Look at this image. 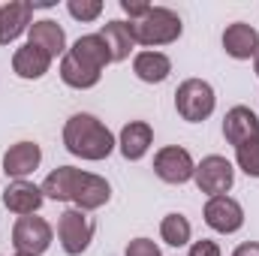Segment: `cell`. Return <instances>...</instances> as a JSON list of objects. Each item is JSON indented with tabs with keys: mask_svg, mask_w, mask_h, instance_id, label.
Masks as SVG:
<instances>
[{
	"mask_svg": "<svg viewBox=\"0 0 259 256\" xmlns=\"http://www.w3.org/2000/svg\"><path fill=\"white\" fill-rule=\"evenodd\" d=\"M115 145H118V142H115L112 130L106 127L100 118L88 115V112L72 115L64 124V148L72 157L100 163V160H106V157L115 151Z\"/></svg>",
	"mask_w": 259,
	"mask_h": 256,
	"instance_id": "obj_1",
	"label": "cell"
},
{
	"mask_svg": "<svg viewBox=\"0 0 259 256\" xmlns=\"http://www.w3.org/2000/svg\"><path fill=\"white\" fill-rule=\"evenodd\" d=\"M133 33H136V46L145 49H157V46H172L181 39L184 24L178 18V12H172L169 6H151L145 18L133 21Z\"/></svg>",
	"mask_w": 259,
	"mask_h": 256,
	"instance_id": "obj_2",
	"label": "cell"
},
{
	"mask_svg": "<svg viewBox=\"0 0 259 256\" xmlns=\"http://www.w3.org/2000/svg\"><path fill=\"white\" fill-rule=\"evenodd\" d=\"M214 106H217V97H214V88L202 78H187L178 84V94H175V109L184 121L190 124H202L214 115Z\"/></svg>",
	"mask_w": 259,
	"mask_h": 256,
	"instance_id": "obj_3",
	"label": "cell"
},
{
	"mask_svg": "<svg viewBox=\"0 0 259 256\" xmlns=\"http://www.w3.org/2000/svg\"><path fill=\"white\" fill-rule=\"evenodd\" d=\"M193 181L199 193H205L208 199L211 196H226L235 184V169H232V163L226 157L208 154V157H202V163H196Z\"/></svg>",
	"mask_w": 259,
	"mask_h": 256,
	"instance_id": "obj_4",
	"label": "cell"
},
{
	"mask_svg": "<svg viewBox=\"0 0 259 256\" xmlns=\"http://www.w3.org/2000/svg\"><path fill=\"white\" fill-rule=\"evenodd\" d=\"M58 238H61V247L69 256H81L91 247V238H94V220L88 217V211L81 208H69L61 214L58 220Z\"/></svg>",
	"mask_w": 259,
	"mask_h": 256,
	"instance_id": "obj_5",
	"label": "cell"
},
{
	"mask_svg": "<svg viewBox=\"0 0 259 256\" xmlns=\"http://www.w3.org/2000/svg\"><path fill=\"white\" fill-rule=\"evenodd\" d=\"M52 238H55V232H52L49 220L33 217V214L30 217H18L15 226H12V247H15V253L39 256L52 247Z\"/></svg>",
	"mask_w": 259,
	"mask_h": 256,
	"instance_id": "obj_6",
	"label": "cell"
},
{
	"mask_svg": "<svg viewBox=\"0 0 259 256\" xmlns=\"http://www.w3.org/2000/svg\"><path fill=\"white\" fill-rule=\"evenodd\" d=\"M154 172L166 184H187V181H193L196 163H193V157H190L187 148L166 145V148H160L154 154Z\"/></svg>",
	"mask_w": 259,
	"mask_h": 256,
	"instance_id": "obj_7",
	"label": "cell"
},
{
	"mask_svg": "<svg viewBox=\"0 0 259 256\" xmlns=\"http://www.w3.org/2000/svg\"><path fill=\"white\" fill-rule=\"evenodd\" d=\"M202 214H205V223L214 232H220V235H232V232H238L244 226V208L229 193L226 196H211L205 202V211Z\"/></svg>",
	"mask_w": 259,
	"mask_h": 256,
	"instance_id": "obj_8",
	"label": "cell"
},
{
	"mask_svg": "<svg viewBox=\"0 0 259 256\" xmlns=\"http://www.w3.org/2000/svg\"><path fill=\"white\" fill-rule=\"evenodd\" d=\"M39 163H42V148L36 142H15L3 154V172L15 181H24L27 175H33Z\"/></svg>",
	"mask_w": 259,
	"mask_h": 256,
	"instance_id": "obj_9",
	"label": "cell"
},
{
	"mask_svg": "<svg viewBox=\"0 0 259 256\" xmlns=\"http://www.w3.org/2000/svg\"><path fill=\"white\" fill-rule=\"evenodd\" d=\"M33 24V3L27 0H9L0 6V46L15 42L21 33H27Z\"/></svg>",
	"mask_w": 259,
	"mask_h": 256,
	"instance_id": "obj_10",
	"label": "cell"
},
{
	"mask_svg": "<svg viewBox=\"0 0 259 256\" xmlns=\"http://www.w3.org/2000/svg\"><path fill=\"white\" fill-rule=\"evenodd\" d=\"M223 139H226L229 145H235V148H241V145L259 139L256 112L247 109V106H232V109L226 112V118H223Z\"/></svg>",
	"mask_w": 259,
	"mask_h": 256,
	"instance_id": "obj_11",
	"label": "cell"
},
{
	"mask_svg": "<svg viewBox=\"0 0 259 256\" xmlns=\"http://www.w3.org/2000/svg\"><path fill=\"white\" fill-rule=\"evenodd\" d=\"M109 199H112V187H109L106 178H100V175H94V172H78V181H75V190H72L75 208H81V211H97V208H103Z\"/></svg>",
	"mask_w": 259,
	"mask_h": 256,
	"instance_id": "obj_12",
	"label": "cell"
},
{
	"mask_svg": "<svg viewBox=\"0 0 259 256\" xmlns=\"http://www.w3.org/2000/svg\"><path fill=\"white\" fill-rule=\"evenodd\" d=\"M42 187L30 184V181H12L6 190H3V208L18 214V217H30L42 208Z\"/></svg>",
	"mask_w": 259,
	"mask_h": 256,
	"instance_id": "obj_13",
	"label": "cell"
},
{
	"mask_svg": "<svg viewBox=\"0 0 259 256\" xmlns=\"http://www.w3.org/2000/svg\"><path fill=\"white\" fill-rule=\"evenodd\" d=\"M223 52L235 61H250L256 58L259 52V30L244 24V21H235L223 30Z\"/></svg>",
	"mask_w": 259,
	"mask_h": 256,
	"instance_id": "obj_14",
	"label": "cell"
},
{
	"mask_svg": "<svg viewBox=\"0 0 259 256\" xmlns=\"http://www.w3.org/2000/svg\"><path fill=\"white\" fill-rule=\"evenodd\" d=\"M27 42L36 46V49H42L52 61L58 55H66V33H64V27L58 21H52V18L33 21L30 30H27Z\"/></svg>",
	"mask_w": 259,
	"mask_h": 256,
	"instance_id": "obj_15",
	"label": "cell"
},
{
	"mask_svg": "<svg viewBox=\"0 0 259 256\" xmlns=\"http://www.w3.org/2000/svg\"><path fill=\"white\" fill-rule=\"evenodd\" d=\"M151 145H154V130L148 121H130L118 136V148H121L124 160H133V163L142 160L151 151Z\"/></svg>",
	"mask_w": 259,
	"mask_h": 256,
	"instance_id": "obj_16",
	"label": "cell"
},
{
	"mask_svg": "<svg viewBox=\"0 0 259 256\" xmlns=\"http://www.w3.org/2000/svg\"><path fill=\"white\" fill-rule=\"evenodd\" d=\"M100 36L106 39V46H109V55H112V64H118V61H127L130 52L136 49V33H133V21H109V24H103V30H100Z\"/></svg>",
	"mask_w": 259,
	"mask_h": 256,
	"instance_id": "obj_17",
	"label": "cell"
},
{
	"mask_svg": "<svg viewBox=\"0 0 259 256\" xmlns=\"http://www.w3.org/2000/svg\"><path fill=\"white\" fill-rule=\"evenodd\" d=\"M72 58H78L81 64L94 66V69H106V66L112 64V55H109V46H106V39L100 36V33H84V36H78L75 42H72V49H66Z\"/></svg>",
	"mask_w": 259,
	"mask_h": 256,
	"instance_id": "obj_18",
	"label": "cell"
},
{
	"mask_svg": "<svg viewBox=\"0 0 259 256\" xmlns=\"http://www.w3.org/2000/svg\"><path fill=\"white\" fill-rule=\"evenodd\" d=\"M12 69H15L18 78H42V75L52 69V58H49L42 49L24 42V46L15 49V55H12Z\"/></svg>",
	"mask_w": 259,
	"mask_h": 256,
	"instance_id": "obj_19",
	"label": "cell"
},
{
	"mask_svg": "<svg viewBox=\"0 0 259 256\" xmlns=\"http://www.w3.org/2000/svg\"><path fill=\"white\" fill-rule=\"evenodd\" d=\"M133 72H136L142 81H148V84H160V81L169 78L172 61H169L163 52L145 49V52H136V58H133Z\"/></svg>",
	"mask_w": 259,
	"mask_h": 256,
	"instance_id": "obj_20",
	"label": "cell"
},
{
	"mask_svg": "<svg viewBox=\"0 0 259 256\" xmlns=\"http://www.w3.org/2000/svg\"><path fill=\"white\" fill-rule=\"evenodd\" d=\"M61 78H64V84L75 88V91H88V88L100 84L103 72L94 69V66H88V64H81L78 58H72V55L66 52L64 58H61Z\"/></svg>",
	"mask_w": 259,
	"mask_h": 256,
	"instance_id": "obj_21",
	"label": "cell"
},
{
	"mask_svg": "<svg viewBox=\"0 0 259 256\" xmlns=\"http://www.w3.org/2000/svg\"><path fill=\"white\" fill-rule=\"evenodd\" d=\"M78 172L75 166H58L46 181H42V196L55 199V202H72V190H75V181H78Z\"/></svg>",
	"mask_w": 259,
	"mask_h": 256,
	"instance_id": "obj_22",
	"label": "cell"
},
{
	"mask_svg": "<svg viewBox=\"0 0 259 256\" xmlns=\"http://www.w3.org/2000/svg\"><path fill=\"white\" fill-rule=\"evenodd\" d=\"M190 235H193V226H190V220L184 217V214H166L163 220H160V238L169 244V247H184L187 241H190Z\"/></svg>",
	"mask_w": 259,
	"mask_h": 256,
	"instance_id": "obj_23",
	"label": "cell"
},
{
	"mask_svg": "<svg viewBox=\"0 0 259 256\" xmlns=\"http://www.w3.org/2000/svg\"><path fill=\"white\" fill-rule=\"evenodd\" d=\"M235 163H238V169H241L244 175L259 178V139L241 145V148H235Z\"/></svg>",
	"mask_w": 259,
	"mask_h": 256,
	"instance_id": "obj_24",
	"label": "cell"
},
{
	"mask_svg": "<svg viewBox=\"0 0 259 256\" xmlns=\"http://www.w3.org/2000/svg\"><path fill=\"white\" fill-rule=\"evenodd\" d=\"M66 9L75 21H97L103 15V0H69Z\"/></svg>",
	"mask_w": 259,
	"mask_h": 256,
	"instance_id": "obj_25",
	"label": "cell"
},
{
	"mask_svg": "<svg viewBox=\"0 0 259 256\" xmlns=\"http://www.w3.org/2000/svg\"><path fill=\"white\" fill-rule=\"evenodd\" d=\"M124 256H160V247L151 238H133L127 244V253Z\"/></svg>",
	"mask_w": 259,
	"mask_h": 256,
	"instance_id": "obj_26",
	"label": "cell"
},
{
	"mask_svg": "<svg viewBox=\"0 0 259 256\" xmlns=\"http://www.w3.org/2000/svg\"><path fill=\"white\" fill-rule=\"evenodd\" d=\"M187 256H220V244L211 241V238H202V241H193Z\"/></svg>",
	"mask_w": 259,
	"mask_h": 256,
	"instance_id": "obj_27",
	"label": "cell"
},
{
	"mask_svg": "<svg viewBox=\"0 0 259 256\" xmlns=\"http://www.w3.org/2000/svg\"><path fill=\"white\" fill-rule=\"evenodd\" d=\"M121 9L130 15V21H139V18H145V15H148L151 3H130V0H121Z\"/></svg>",
	"mask_w": 259,
	"mask_h": 256,
	"instance_id": "obj_28",
	"label": "cell"
},
{
	"mask_svg": "<svg viewBox=\"0 0 259 256\" xmlns=\"http://www.w3.org/2000/svg\"><path fill=\"white\" fill-rule=\"evenodd\" d=\"M232 256H259V241H247V244H238Z\"/></svg>",
	"mask_w": 259,
	"mask_h": 256,
	"instance_id": "obj_29",
	"label": "cell"
},
{
	"mask_svg": "<svg viewBox=\"0 0 259 256\" xmlns=\"http://www.w3.org/2000/svg\"><path fill=\"white\" fill-rule=\"evenodd\" d=\"M253 69H256V75H259V52H256V58H253Z\"/></svg>",
	"mask_w": 259,
	"mask_h": 256,
	"instance_id": "obj_30",
	"label": "cell"
},
{
	"mask_svg": "<svg viewBox=\"0 0 259 256\" xmlns=\"http://www.w3.org/2000/svg\"><path fill=\"white\" fill-rule=\"evenodd\" d=\"M15 256H30V253H15Z\"/></svg>",
	"mask_w": 259,
	"mask_h": 256,
	"instance_id": "obj_31",
	"label": "cell"
}]
</instances>
